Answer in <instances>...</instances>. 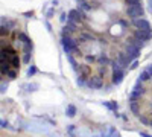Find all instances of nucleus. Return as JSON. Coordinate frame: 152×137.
Returning <instances> with one entry per match:
<instances>
[{"instance_id": "obj_25", "label": "nucleus", "mask_w": 152, "mask_h": 137, "mask_svg": "<svg viewBox=\"0 0 152 137\" xmlns=\"http://www.w3.org/2000/svg\"><path fill=\"white\" fill-rule=\"evenodd\" d=\"M140 136H143V137H151L149 134H146V133H140Z\"/></svg>"}, {"instance_id": "obj_28", "label": "nucleus", "mask_w": 152, "mask_h": 137, "mask_svg": "<svg viewBox=\"0 0 152 137\" xmlns=\"http://www.w3.org/2000/svg\"><path fill=\"white\" fill-rule=\"evenodd\" d=\"M78 2H79V0H78Z\"/></svg>"}, {"instance_id": "obj_8", "label": "nucleus", "mask_w": 152, "mask_h": 137, "mask_svg": "<svg viewBox=\"0 0 152 137\" xmlns=\"http://www.w3.org/2000/svg\"><path fill=\"white\" fill-rule=\"evenodd\" d=\"M132 24L135 26V29H142V31H152V28H151V23H149L146 18H143V17L132 20Z\"/></svg>"}, {"instance_id": "obj_24", "label": "nucleus", "mask_w": 152, "mask_h": 137, "mask_svg": "<svg viewBox=\"0 0 152 137\" xmlns=\"http://www.w3.org/2000/svg\"><path fill=\"white\" fill-rule=\"evenodd\" d=\"M53 14V9H50L49 12H47V18H50V15H52Z\"/></svg>"}, {"instance_id": "obj_27", "label": "nucleus", "mask_w": 152, "mask_h": 137, "mask_svg": "<svg viewBox=\"0 0 152 137\" xmlns=\"http://www.w3.org/2000/svg\"><path fill=\"white\" fill-rule=\"evenodd\" d=\"M93 137H96V136H93Z\"/></svg>"}, {"instance_id": "obj_2", "label": "nucleus", "mask_w": 152, "mask_h": 137, "mask_svg": "<svg viewBox=\"0 0 152 137\" xmlns=\"http://www.w3.org/2000/svg\"><path fill=\"white\" fill-rule=\"evenodd\" d=\"M111 67H113V73H111V82L114 85H120L123 78H125V69H122L119 66V63L116 59L111 63Z\"/></svg>"}, {"instance_id": "obj_16", "label": "nucleus", "mask_w": 152, "mask_h": 137, "mask_svg": "<svg viewBox=\"0 0 152 137\" xmlns=\"http://www.w3.org/2000/svg\"><path fill=\"white\" fill-rule=\"evenodd\" d=\"M126 6H134V5H140L142 0H125Z\"/></svg>"}, {"instance_id": "obj_1", "label": "nucleus", "mask_w": 152, "mask_h": 137, "mask_svg": "<svg viewBox=\"0 0 152 137\" xmlns=\"http://www.w3.org/2000/svg\"><path fill=\"white\" fill-rule=\"evenodd\" d=\"M61 46H62V51L67 55H70L72 52H76L79 49V41L72 38V34L64 29L62 31V37H61Z\"/></svg>"}, {"instance_id": "obj_6", "label": "nucleus", "mask_w": 152, "mask_h": 137, "mask_svg": "<svg viewBox=\"0 0 152 137\" xmlns=\"http://www.w3.org/2000/svg\"><path fill=\"white\" fill-rule=\"evenodd\" d=\"M116 61L119 63V66H120L122 69H128V66L132 63V59L126 55V52H119L117 56H116Z\"/></svg>"}, {"instance_id": "obj_5", "label": "nucleus", "mask_w": 152, "mask_h": 137, "mask_svg": "<svg viewBox=\"0 0 152 137\" xmlns=\"http://www.w3.org/2000/svg\"><path fill=\"white\" fill-rule=\"evenodd\" d=\"M87 87L91 90H97V89H102L104 87V79L102 76H99V75H96V76H90L87 79Z\"/></svg>"}, {"instance_id": "obj_17", "label": "nucleus", "mask_w": 152, "mask_h": 137, "mask_svg": "<svg viewBox=\"0 0 152 137\" xmlns=\"http://www.w3.org/2000/svg\"><path fill=\"white\" fill-rule=\"evenodd\" d=\"M35 73H37V67H35V66H31V67H29V70H28V76L31 78V76H34Z\"/></svg>"}, {"instance_id": "obj_3", "label": "nucleus", "mask_w": 152, "mask_h": 137, "mask_svg": "<svg viewBox=\"0 0 152 137\" xmlns=\"http://www.w3.org/2000/svg\"><path fill=\"white\" fill-rule=\"evenodd\" d=\"M126 15H128L131 20H135V18H140L145 15V9H143V5H134V6H126Z\"/></svg>"}, {"instance_id": "obj_12", "label": "nucleus", "mask_w": 152, "mask_h": 137, "mask_svg": "<svg viewBox=\"0 0 152 137\" xmlns=\"http://www.w3.org/2000/svg\"><path fill=\"white\" fill-rule=\"evenodd\" d=\"M66 113H67L69 117H73V116L76 114V107H75L73 104H69V105H67V110H66Z\"/></svg>"}, {"instance_id": "obj_9", "label": "nucleus", "mask_w": 152, "mask_h": 137, "mask_svg": "<svg viewBox=\"0 0 152 137\" xmlns=\"http://www.w3.org/2000/svg\"><path fill=\"white\" fill-rule=\"evenodd\" d=\"M132 35L138 37V38L143 40V41H149V40H152V31H142V29H135V31L132 32Z\"/></svg>"}, {"instance_id": "obj_7", "label": "nucleus", "mask_w": 152, "mask_h": 137, "mask_svg": "<svg viewBox=\"0 0 152 137\" xmlns=\"http://www.w3.org/2000/svg\"><path fill=\"white\" fill-rule=\"evenodd\" d=\"M67 17H69V20L76 21V23H81L82 20H85V14H84L81 9H70Z\"/></svg>"}, {"instance_id": "obj_4", "label": "nucleus", "mask_w": 152, "mask_h": 137, "mask_svg": "<svg viewBox=\"0 0 152 137\" xmlns=\"http://www.w3.org/2000/svg\"><path fill=\"white\" fill-rule=\"evenodd\" d=\"M125 52H126V55H128V56H129L132 61H135L138 56H140L142 47L134 46V44H131V43H128V41H126V43H125Z\"/></svg>"}, {"instance_id": "obj_22", "label": "nucleus", "mask_w": 152, "mask_h": 137, "mask_svg": "<svg viewBox=\"0 0 152 137\" xmlns=\"http://www.w3.org/2000/svg\"><path fill=\"white\" fill-rule=\"evenodd\" d=\"M6 89H8V84L5 85V81H2V93H5V92H6Z\"/></svg>"}, {"instance_id": "obj_19", "label": "nucleus", "mask_w": 152, "mask_h": 137, "mask_svg": "<svg viewBox=\"0 0 152 137\" xmlns=\"http://www.w3.org/2000/svg\"><path fill=\"white\" fill-rule=\"evenodd\" d=\"M105 73H107V69H105V66H100L99 67V76H105Z\"/></svg>"}, {"instance_id": "obj_26", "label": "nucleus", "mask_w": 152, "mask_h": 137, "mask_svg": "<svg viewBox=\"0 0 152 137\" xmlns=\"http://www.w3.org/2000/svg\"><path fill=\"white\" fill-rule=\"evenodd\" d=\"M113 137H120V134H119V133H114V134H113Z\"/></svg>"}, {"instance_id": "obj_21", "label": "nucleus", "mask_w": 152, "mask_h": 137, "mask_svg": "<svg viewBox=\"0 0 152 137\" xmlns=\"http://www.w3.org/2000/svg\"><path fill=\"white\" fill-rule=\"evenodd\" d=\"M28 89H29V90H32V92H34V90H35V89H38V84H29V85H28Z\"/></svg>"}, {"instance_id": "obj_14", "label": "nucleus", "mask_w": 152, "mask_h": 137, "mask_svg": "<svg viewBox=\"0 0 152 137\" xmlns=\"http://www.w3.org/2000/svg\"><path fill=\"white\" fill-rule=\"evenodd\" d=\"M79 9H82V11H90L91 9V5H88V2L87 0H79Z\"/></svg>"}, {"instance_id": "obj_15", "label": "nucleus", "mask_w": 152, "mask_h": 137, "mask_svg": "<svg viewBox=\"0 0 152 137\" xmlns=\"http://www.w3.org/2000/svg\"><path fill=\"white\" fill-rule=\"evenodd\" d=\"M104 105H105L108 110H113V111L117 110V104H116V102H113V104H111V102H104Z\"/></svg>"}, {"instance_id": "obj_18", "label": "nucleus", "mask_w": 152, "mask_h": 137, "mask_svg": "<svg viewBox=\"0 0 152 137\" xmlns=\"http://www.w3.org/2000/svg\"><path fill=\"white\" fill-rule=\"evenodd\" d=\"M6 76H9L11 79H14V78L17 76V69H14V70H9V72L6 73Z\"/></svg>"}, {"instance_id": "obj_23", "label": "nucleus", "mask_w": 152, "mask_h": 137, "mask_svg": "<svg viewBox=\"0 0 152 137\" xmlns=\"http://www.w3.org/2000/svg\"><path fill=\"white\" fill-rule=\"evenodd\" d=\"M146 70H148V72H149V73L152 75V64H149V66L146 67Z\"/></svg>"}, {"instance_id": "obj_20", "label": "nucleus", "mask_w": 152, "mask_h": 137, "mask_svg": "<svg viewBox=\"0 0 152 137\" xmlns=\"http://www.w3.org/2000/svg\"><path fill=\"white\" fill-rule=\"evenodd\" d=\"M85 61H87V63H93V61H96V58L90 56V55H85Z\"/></svg>"}, {"instance_id": "obj_11", "label": "nucleus", "mask_w": 152, "mask_h": 137, "mask_svg": "<svg viewBox=\"0 0 152 137\" xmlns=\"http://www.w3.org/2000/svg\"><path fill=\"white\" fill-rule=\"evenodd\" d=\"M17 40L20 41V44H24V43H31L32 40L29 38V37L24 34V32H18V35H17Z\"/></svg>"}, {"instance_id": "obj_10", "label": "nucleus", "mask_w": 152, "mask_h": 137, "mask_svg": "<svg viewBox=\"0 0 152 137\" xmlns=\"http://www.w3.org/2000/svg\"><path fill=\"white\" fill-rule=\"evenodd\" d=\"M96 61L100 64V66H108V64H111L113 61L107 56V53H99L97 56H96Z\"/></svg>"}, {"instance_id": "obj_13", "label": "nucleus", "mask_w": 152, "mask_h": 137, "mask_svg": "<svg viewBox=\"0 0 152 137\" xmlns=\"http://www.w3.org/2000/svg\"><path fill=\"white\" fill-rule=\"evenodd\" d=\"M151 78H152V75H151L148 70H143V72L140 73V76H138V81L143 82V81H148V79H151Z\"/></svg>"}]
</instances>
